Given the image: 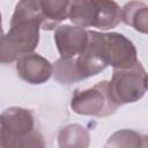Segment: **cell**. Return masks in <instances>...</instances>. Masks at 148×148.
<instances>
[{
  "label": "cell",
  "instance_id": "12",
  "mask_svg": "<svg viewBox=\"0 0 148 148\" xmlns=\"http://www.w3.org/2000/svg\"><path fill=\"white\" fill-rule=\"evenodd\" d=\"M146 136L134 130H118L106 140L104 148H146Z\"/></svg>",
  "mask_w": 148,
  "mask_h": 148
},
{
  "label": "cell",
  "instance_id": "4",
  "mask_svg": "<svg viewBox=\"0 0 148 148\" xmlns=\"http://www.w3.org/2000/svg\"><path fill=\"white\" fill-rule=\"evenodd\" d=\"M118 108L110 95L109 81L105 80L91 88L75 90L71 98V109L81 116L109 117L113 114Z\"/></svg>",
  "mask_w": 148,
  "mask_h": 148
},
{
  "label": "cell",
  "instance_id": "5",
  "mask_svg": "<svg viewBox=\"0 0 148 148\" xmlns=\"http://www.w3.org/2000/svg\"><path fill=\"white\" fill-rule=\"evenodd\" d=\"M101 56L105 66L113 69H126L138 62V53L134 44L123 34H101Z\"/></svg>",
  "mask_w": 148,
  "mask_h": 148
},
{
  "label": "cell",
  "instance_id": "8",
  "mask_svg": "<svg viewBox=\"0 0 148 148\" xmlns=\"http://www.w3.org/2000/svg\"><path fill=\"white\" fill-rule=\"evenodd\" d=\"M88 30L69 24L58 25L54 30V43L61 58L76 57L86 46Z\"/></svg>",
  "mask_w": 148,
  "mask_h": 148
},
{
  "label": "cell",
  "instance_id": "1",
  "mask_svg": "<svg viewBox=\"0 0 148 148\" xmlns=\"http://www.w3.org/2000/svg\"><path fill=\"white\" fill-rule=\"evenodd\" d=\"M38 1H18L10 20V28L0 38V64H9L32 53L39 43Z\"/></svg>",
  "mask_w": 148,
  "mask_h": 148
},
{
  "label": "cell",
  "instance_id": "2",
  "mask_svg": "<svg viewBox=\"0 0 148 148\" xmlns=\"http://www.w3.org/2000/svg\"><path fill=\"white\" fill-rule=\"evenodd\" d=\"M0 148H46L30 110L10 106L0 114Z\"/></svg>",
  "mask_w": 148,
  "mask_h": 148
},
{
  "label": "cell",
  "instance_id": "13",
  "mask_svg": "<svg viewBox=\"0 0 148 148\" xmlns=\"http://www.w3.org/2000/svg\"><path fill=\"white\" fill-rule=\"evenodd\" d=\"M3 36V30H2V20H1V13H0V38Z\"/></svg>",
  "mask_w": 148,
  "mask_h": 148
},
{
  "label": "cell",
  "instance_id": "11",
  "mask_svg": "<svg viewBox=\"0 0 148 148\" xmlns=\"http://www.w3.org/2000/svg\"><path fill=\"white\" fill-rule=\"evenodd\" d=\"M90 134L79 124H69L62 127L58 134L59 148H89Z\"/></svg>",
  "mask_w": 148,
  "mask_h": 148
},
{
  "label": "cell",
  "instance_id": "7",
  "mask_svg": "<svg viewBox=\"0 0 148 148\" xmlns=\"http://www.w3.org/2000/svg\"><path fill=\"white\" fill-rule=\"evenodd\" d=\"M18 76L30 84L45 83L53 74L52 64L38 53H28L16 60Z\"/></svg>",
  "mask_w": 148,
  "mask_h": 148
},
{
  "label": "cell",
  "instance_id": "9",
  "mask_svg": "<svg viewBox=\"0 0 148 148\" xmlns=\"http://www.w3.org/2000/svg\"><path fill=\"white\" fill-rule=\"evenodd\" d=\"M71 1L67 0H44L38 1V18L40 29L52 30L60 22L68 17Z\"/></svg>",
  "mask_w": 148,
  "mask_h": 148
},
{
  "label": "cell",
  "instance_id": "3",
  "mask_svg": "<svg viewBox=\"0 0 148 148\" xmlns=\"http://www.w3.org/2000/svg\"><path fill=\"white\" fill-rule=\"evenodd\" d=\"M109 90L118 106L141 99L147 91V72L141 62L126 69H113Z\"/></svg>",
  "mask_w": 148,
  "mask_h": 148
},
{
  "label": "cell",
  "instance_id": "6",
  "mask_svg": "<svg viewBox=\"0 0 148 148\" xmlns=\"http://www.w3.org/2000/svg\"><path fill=\"white\" fill-rule=\"evenodd\" d=\"M105 17L103 0H82L71 1L68 18L80 28L102 29Z\"/></svg>",
  "mask_w": 148,
  "mask_h": 148
},
{
  "label": "cell",
  "instance_id": "10",
  "mask_svg": "<svg viewBox=\"0 0 148 148\" xmlns=\"http://www.w3.org/2000/svg\"><path fill=\"white\" fill-rule=\"evenodd\" d=\"M120 20L134 28L136 31L147 34L148 30V6L139 1H130L121 8Z\"/></svg>",
  "mask_w": 148,
  "mask_h": 148
}]
</instances>
